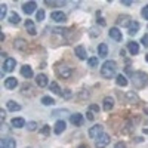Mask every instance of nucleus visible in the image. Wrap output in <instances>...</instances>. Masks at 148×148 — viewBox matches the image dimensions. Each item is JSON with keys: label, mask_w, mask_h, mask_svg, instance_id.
<instances>
[{"label": "nucleus", "mask_w": 148, "mask_h": 148, "mask_svg": "<svg viewBox=\"0 0 148 148\" xmlns=\"http://www.w3.org/2000/svg\"><path fill=\"white\" fill-rule=\"evenodd\" d=\"M79 148H88V147H86V145H80Z\"/></svg>", "instance_id": "obj_46"}, {"label": "nucleus", "mask_w": 148, "mask_h": 148, "mask_svg": "<svg viewBox=\"0 0 148 148\" xmlns=\"http://www.w3.org/2000/svg\"><path fill=\"white\" fill-rule=\"evenodd\" d=\"M6 10H8V8H6L5 3L0 5V19H3V18L6 16Z\"/></svg>", "instance_id": "obj_32"}, {"label": "nucleus", "mask_w": 148, "mask_h": 148, "mask_svg": "<svg viewBox=\"0 0 148 148\" xmlns=\"http://www.w3.org/2000/svg\"><path fill=\"white\" fill-rule=\"evenodd\" d=\"M65 130V121L64 120H58L56 123H55V129H53V132L56 133V135H61Z\"/></svg>", "instance_id": "obj_15"}, {"label": "nucleus", "mask_w": 148, "mask_h": 148, "mask_svg": "<svg viewBox=\"0 0 148 148\" xmlns=\"http://www.w3.org/2000/svg\"><path fill=\"white\" fill-rule=\"evenodd\" d=\"M130 77H132V83L136 86V88H144V86L148 83V76L145 73H142V71L133 73Z\"/></svg>", "instance_id": "obj_2"}, {"label": "nucleus", "mask_w": 148, "mask_h": 148, "mask_svg": "<svg viewBox=\"0 0 148 148\" xmlns=\"http://www.w3.org/2000/svg\"><path fill=\"white\" fill-rule=\"evenodd\" d=\"M98 34H99V33H98V30H92V31H90V36H92V37H93V36L96 37Z\"/></svg>", "instance_id": "obj_44"}, {"label": "nucleus", "mask_w": 148, "mask_h": 148, "mask_svg": "<svg viewBox=\"0 0 148 148\" xmlns=\"http://www.w3.org/2000/svg\"><path fill=\"white\" fill-rule=\"evenodd\" d=\"M119 21H120L121 25H126V27H129V25H130V22H132L130 16H127V15H121V16H119Z\"/></svg>", "instance_id": "obj_27"}, {"label": "nucleus", "mask_w": 148, "mask_h": 148, "mask_svg": "<svg viewBox=\"0 0 148 148\" xmlns=\"http://www.w3.org/2000/svg\"><path fill=\"white\" fill-rule=\"evenodd\" d=\"M98 53H99V56H107L108 55V46L105 43H101L98 46Z\"/></svg>", "instance_id": "obj_25"}, {"label": "nucleus", "mask_w": 148, "mask_h": 148, "mask_svg": "<svg viewBox=\"0 0 148 148\" xmlns=\"http://www.w3.org/2000/svg\"><path fill=\"white\" fill-rule=\"evenodd\" d=\"M18 86V80L15 77H8L5 79V88L6 89H15Z\"/></svg>", "instance_id": "obj_11"}, {"label": "nucleus", "mask_w": 148, "mask_h": 148, "mask_svg": "<svg viewBox=\"0 0 148 148\" xmlns=\"http://www.w3.org/2000/svg\"><path fill=\"white\" fill-rule=\"evenodd\" d=\"M6 108H8L9 111H19L22 107H21L18 102H15V101H8V104H6Z\"/></svg>", "instance_id": "obj_22"}, {"label": "nucleus", "mask_w": 148, "mask_h": 148, "mask_svg": "<svg viewBox=\"0 0 148 148\" xmlns=\"http://www.w3.org/2000/svg\"><path fill=\"white\" fill-rule=\"evenodd\" d=\"M141 42H142V45H144L145 47H148V34H145V36L142 37V40H141Z\"/></svg>", "instance_id": "obj_40"}, {"label": "nucleus", "mask_w": 148, "mask_h": 148, "mask_svg": "<svg viewBox=\"0 0 148 148\" xmlns=\"http://www.w3.org/2000/svg\"><path fill=\"white\" fill-rule=\"evenodd\" d=\"M141 14H142V16H144L145 19H148V5L142 8V12H141Z\"/></svg>", "instance_id": "obj_37"}, {"label": "nucleus", "mask_w": 148, "mask_h": 148, "mask_svg": "<svg viewBox=\"0 0 148 148\" xmlns=\"http://www.w3.org/2000/svg\"><path fill=\"white\" fill-rule=\"evenodd\" d=\"M42 104L47 107V105H53L55 101H53V98H51V96H43L42 98Z\"/></svg>", "instance_id": "obj_29"}, {"label": "nucleus", "mask_w": 148, "mask_h": 148, "mask_svg": "<svg viewBox=\"0 0 148 148\" xmlns=\"http://www.w3.org/2000/svg\"><path fill=\"white\" fill-rule=\"evenodd\" d=\"M116 71H117V64L114 61H105L101 68V76L104 79H111L116 76Z\"/></svg>", "instance_id": "obj_1"}, {"label": "nucleus", "mask_w": 148, "mask_h": 148, "mask_svg": "<svg viewBox=\"0 0 148 148\" xmlns=\"http://www.w3.org/2000/svg\"><path fill=\"white\" fill-rule=\"evenodd\" d=\"M113 107H114V99H113V98H111V96L104 98V110L105 111H110Z\"/></svg>", "instance_id": "obj_19"}, {"label": "nucleus", "mask_w": 148, "mask_h": 148, "mask_svg": "<svg viewBox=\"0 0 148 148\" xmlns=\"http://www.w3.org/2000/svg\"><path fill=\"white\" fill-rule=\"evenodd\" d=\"M14 47L16 49V51H25L27 49V42L24 40V39H16L15 42H14Z\"/></svg>", "instance_id": "obj_13"}, {"label": "nucleus", "mask_w": 148, "mask_h": 148, "mask_svg": "<svg viewBox=\"0 0 148 148\" xmlns=\"http://www.w3.org/2000/svg\"><path fill=\"white\" fill-rule=\"evenodd\" d=\"M42 135H45V136H46V135H49V133H51V126H49V125H45L43 127H42Z\"/></svg>", "instance_id": "obj_34"}, {"label": "nucleus", "mask_w": 148, "mask_h": 148, "mask_svg": "<svg viewBox=\"0 0 148 148\" xmlns=\"http://www.w3.org/2000/svg\"><path fill=\"white\" fill-rule=\"evenodd\" d=\"M49 89H51L53 93H56V95H62V92H61V88H59V84H58L56 82L49 83Z\"/></svg>", "instance_id": "obj_24"}, {"label": "nucleus", "mask_w": 148, "mask_h": 148, "mask_svg": "<svg viewBox=\"0 0 148 148\" xmlns=\"http://www.w3.org/2000/svg\"><path fill=\"white\" fill-rule=\"evenodd\" d=\"M76 55H77L79 59H86V51H84L83 46H77L76 47Z\"/></svg>", "instance_id": "obj_26"}, {"label": "nucleus", "mask_w": 148, "mask_h": 148, "mask_svg": "<svg viewBox=\"0 0 148 148\" xmlns=\"http://www.w3.org/2000/svg\"><path fill=\"white\" fill-rule=\"evenodd\" d=\"M98 65V58H90L89 59V67H96Z\"/></svg>", "instance_id": "obj_36"}, {"label": "nucleus", "mask_w": 148, "mask_h": 148, "mask_svg": "<svg viewBox=\"0 0 148 148\" xmlns=\"http://www.w3.org/2000/svg\"><path fill=\"white\" fill-rule=\"evenodd\" d=\"M36 83H37V86H40V88H46L47 86V76H45V74L36 76Z\"/></svg>", "instance_id": "obj_14"}, {"label": "nucleus", "mask_w": 148, "mask_h": 148, "mask_svg": "<svg viewBox=\"0 0 148 148\" xmlns=\"http://www.w3.org/2000/svg\"><path fill=\"white\" fill-rule=\"evenodd\" d=\"M102 133H104V126L102 125H95L89 129V136L92 139H98Z\"/></svg>", "instance_id": "obj_3"}, {"label": "nucleus", "mask_w": 148, "mask_h": 148, "mask_svg": "<svg viewBox=\"0 0 148 148\" xmlns=\"http://www.w3.org/2000/svg\"><path fill=\"white\" fill-rule=\"evenodd\" d=\"M16 65V61L14 58H6V61L3 62V71H14Z\"/></svg>", "instance_id": "obj_9"}, {"label": "nucleus", "mask_w": 148, "mask_h": 148, "mask_svg": "<svg viewBox=\"0 0 148 148\" xmlns=\"http://www.w3.org/2000/svg\"><path fill=\"white\" fill-rule=\"evenodd\" d=\"M127 28H129V34H130V36L136 34L138 30H139V22H138V21H132V22H130V25H129Z\"/></svg>", "instance_id": "obj_20"}, {"label": "nucleus", "mask_w": 148, "mask_h": 148, "mask_svg": "<svg viewBox=\"0 0 148 148\" xmlns=\"http://www.w3.org/2000/svg\"><path fill=\"white\" fill-rule=\"evenodd\" d=\"M116 82H117L119 86H126V84H127V80H126L125 76H117V77H116Z\"/></svg>", "instance_id": "obj_30"}, {"label": "nucleus", "mask_w": 148, "mask_h": 148, "mask_svg": "<svg viewBox=\"0 0 148 148\" xmlns=\"http://www.w3.org/2000/svg\"><path fill=\"white\" fill-rule=\"evenodd\" d=\"M110 37L113 40H116V42H120L121 39H123V36H121V31H120V28H117V27H113V28H110Z\"/></svg>", "instance_id": "obj_8"}, {"label": "nucleus", "mask_w": 148, "mask_h": 148, "mask_svg": "<svg viewBox=\"0 0 148 148\" xmlns=\"http://www.w3.org/2000/svg\"><path fill=\"white\" fill-rule=\"evenodd\" d=\"M89 111H92V113H98V111H99V107H98L96 104H93V105L89 107Z\"/></svg>", "instance_id": "obj_39"}, {"label": "nucleus", "mask_w": 148, "mask_h": 148, "mask_svg": "<svg viewBox=\"0 0 148 148\" xmlns=\"http://www.w3.org/2000/svg\"><path fill=\"white\" fill-rule=\"evenodd\" d=\"M114 148H126V145L123 144V142H117V144L114 145Z\"/></svg>", "instance_id": "obj_41"}, {"label": "nucleus", "mask_w": 148, "mask_h": 148, "mask_svg": "<svg viewBox=\"0 0 148 148\" xmlns=\"http://www.w3.org/2000/svg\"><path fill=\"white\" fill-rule=\"evenodd\" d=\"M10 125L12 126H14V127H24V126H25V121H24V119L22 117H15V119H12V123H10Z\"/></svg>", "instance_id": "obj_18"}, {"label": "nucleus", "mask_w": 148, "mask_h": 148, "mask_svg": "<svg viewBox=\"0 0 148 148\" xmlns=\"http://www.w3.org/2000/svg\"><path fill=\"white\" fill-rule=\"evenodd\" d=\"M21 74H22L25 79H31V77H33V70H31V67H30V65H24L22 70H21Z\"/></svg>", "instance_id": "obj_21"}, {"label": "nucleus", "mask_w": 148, "mask_h": 148, "mask_svg": "<svg viewBox=\"0 0 148 148\" xmlns=\"http://www.w3.org/2000/svg\"><path fill=\"white\" fill-rule=\"evenodd\" d=\"M145 59H147V62H148V55H147V56H145Z\"/></svg>", "instance_id": "obj_47"}, {"label": "nucleus", "mask_w": 148, "mask_h": 148, "mask_svg": "<svg viewBox=\"0 0 148 148\" xmlns=\"http://www.w3.org/2000/svg\"><path fill=\"white\" fill-rule=\"evenodd\" d=\"M36 19H37V21H43V19H45V10H43V9H39V10H37Z\"/></svg>", "instance_id": "obj_31"}, {"label": "nucleus", "mask_w": 148, "mask_h": 148, "mask_svg": "<svg viewBox=\"0 0 148 148\" xmlns=\"http://www.w3.org/2000/svg\"><path fill=\"white\" fill-rule=\"evenodd\" d=\"M70 121H71V125H74V126H80V125H83V116L80 113L71 114L70 116Z\"/></svg>", "instance_id": "obj_10"}, {"label": "nucleus", "mask_w": 148, "mask_h": 148, "mask_svg": "<svg viewBox=\"0 0 148 148\" xmlns=\"http://www.w3.org/2000/svg\"><path fill=\"white\" fill-rule=\"evenodd\" d=\"M27 129H28V130H36V129H37V123H36V121H30L28 125H27Z\"/></svg>", "instance_id": "obj_35"}, {"label": "nucleus", "mask_w": 148, "mask_h": 148, "mask_svg": "<svg viewBox=\"0 0 148 148\" xmlns=\"http://www.w3.org/2000/svg\"><path fill=\"white\" fill-rule=\"evenodd\" d=\"M58 74H59V77H62V79H70L71 74H73V68L68 67V65H59Z\"/></svg>", "instance_id": "obj_5"}, {"label": "nucleus", "mask_w": 148, "mask_h": 148, "mask_svg": "<svg viewBox=\"0 0 148 148\" xmlns=\"http://www.w3.org/2000/svg\"><path fill=\"white\" fill-rule=\"evenodd\" d=\"M86 116H88L89 120H93V113H92V111H88V113H86Z\"/></svg>", "instance_id": "obj_43"}, {"label": "nucleus", "mask_w": 148, "mask_h": 148, "mask_svg": "<svg viewBox=\"0 0 148 148\" xmlns=\"http://www.w3.org/2000/svg\"><path fill=\"white\" fill-rule=\"evenodd\" d=\"M62 116H70L67 110H55L52 111V117H62Z\"/></svg>", "instance_id": "obj_28"}, {"label": "nucleus", "mask_w": 148, "mask_h": 148, "mask_svg": "<svg viewBox=\"0 0 148 148\" xmlns=\"http://www.w3.org/2000/svg\"><path fill=\"white\" fill-rule=\"evenodd\" d=\"M127 51H129L132 55H138V52H139V45H138L136 42H130V43L127 45Z\"/></svg>", "instance_id": "obj_17"}, {"label": "nucleus", "mask_w": 148, "mask_h": 148, "mask_svg": "<svg viewBox=\"0 0 148 148\" xmlns=\"http://www.w3.org/2000/svg\"><path fill=\"white\" fill-rule=\"evenodd\" d=\"M62 96L65 98V99H70V98L73 96V93H71V90H64L62 92Z\"/></svg>", "instance_id": "obj_38"}, {"label": "nucleus", "mask_w": 148, "mask_h": 148, "mask_svg": "<svg viewBox=\"0 0 148 148\" xmlns=\"http://www.w3.org/2000/svg\"><path fill=\"white\" fill-rule=\"evenodd\" d=\"M5 117H6V111L5 110H0V119L5 120Z\"/></svg>", "instance_id": "obj_42"}, {"label": "nucleus", "mask_w": 148, "mask_h": 148, "mask_svg": "<svg viewBox=\"0 0 148 148\" xmlns=\"http://www.w3.org/2000/svg\"><path fill=\"white\" fill-rule=\"evenodd\" d=\"M25 30H27L28 34H31V36L36 34V24H34V21H31V19H27V21H25Z\"/></svg>", "instance_id": "obj_16"}, {"label": "nucleus", "mask_w": 148, "mask_h": 148, "mask_svg": "<svg viewBox=\"0 0 148 148\" xmlns=\"http://www.w3.org/2000/svg\"><path fill=\"white\" fill-rule=\"evenodd\" d=\"M67 2H46V5L47 6H56V8H59V6H64Z\"/></svg>", "instance_id": "obj_33"}, {"label": "nucleus", "mask_w": 148, "mask_h": 148, "mask_svg": "<svg viewBox=\"0 0 148 148\" xmlns=\"http://www.w3.org/2000/svg\"><path fill=\"white\" fill-rule=\"evenodd\" d=\"M51 18H52L53 21H56V22H64V21L67 19V16H65V14H64V12H59V10H56V12H52Z\"/></svg>", "instance_id": "obj_12"}, {"label": "nucleus", "mask_w": 148, "mask_h": 148, "mask_svg": "<svg viewBox=\"0 0 148 148\" xmlns=\"http://www.w3.org/2000/svg\"><path fill=\"white\" fill-rule=\"evenodd\" d=\"M19 21H21V18H19V15L16 14V12H10V15H9V22L14 24V25H16V24H19Z\"/></svg>", "instance_id": "obj_23"}, {"label": "nucleus", "mask_w": 148, "mask_h": 148, "mask_svg": "<svg viewBox=\"0 0 148 148\" xmlns=\"http://www.w3.org/2000/svg\"><path fill=\"white\" fill-rule=\"evenodd\" d=\"M110 144V136L107 133H102L98 139H95V147L96 148H105Z\"/></svg>", "instance_id": "obj_4"}, {"label": "nucleus", "mask_w": 148, "mask_h": 148, "mask_svg": "<svg viewBox=\"0 0 148 148\" xmlns=\"http://www.w3.org/2000/svg\"><path fill=\"white\" fill-rule=\"evenodd\" d=\"M0 148H16V142L12 138H3L0 141Z\"/></svg>", "instance_id": "obj_7"}, {"label": "nucleus", "mask_w": 148, "mask_h": 148, "mask_svg": "<svg viewBox=\"0 0 148 148\" xmlns=\"http://www.w3.org/2000/svg\"><path fill=\"white\" fill-rule=\"evenodd\" d=\"M36 9H37V3L36 2H27V3L22 5V10L25 12L27 15H31L33 12H36Z\"/></svg>", "instance_id": "obj_6"}, {"label": "nucleus", "mask_w": 148, "mask_h": 148, "mask_svg": "<svg viewBox=\"0 0 148 148\" xmlns=\"http://www.w3.org/2000/svg\"><path fill=\"white\" fill-rule=\"evenodd\" d=\"M123 5H126V6H130V5H132V2H127V0H126V2H123Z\"/></svg>", "instance_id": "obj_45"}]
</instances>
